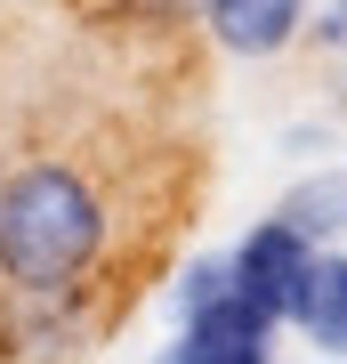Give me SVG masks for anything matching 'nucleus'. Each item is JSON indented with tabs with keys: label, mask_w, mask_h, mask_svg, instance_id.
Instances as JSON below:
<instances>
[{
	"label": "nucleus",
	"mask_w": 347,
	"mask_h": 364,
	"mask_svg": "<svg viewBox=\"0 0 347 364\" xmlns=\"http://www.w3.org/2000/svg\"><path fill=\"white\" fill-rule=\"evenodd\" d=\"M291 324L307 332L331 364L347 356V251H315L307 291H299V316H291Z\"/></svg>",
	"instance_id": "nucleus-6"
},
{
	"label": "nucleus",
	"mask_w": 347,
	"mask_h": 364,
	"mask_svg": "<svg viewBox=\"0 0 347 364\" xmlns=\"http://www.w3.org/2000/svg\"><path fill=\"white\" fill-rule=\"evenodd\" d=\"M226 57H275L307 33V0H194Z\"/></svg>",
	"instance_id": "nucleus-5"
},
{
	"label": "nucleus",
	"mask_w": 347,
	"mask_h": 364,
	"mask_svg": "<svg viewBox=\"0 0 347 364\" xmlns=\"http://www.w3.org/2000/svg\"><path fill=\"white\" fill-rule=\"evenodd\" d=\"M339 364H347V356H339Z\"/></svg>",
	"instance_id": "nucleus-11"
},
{
	"label": "nucleus",
	"mask_w": 347,
	"mask_h": 364,
	"mask_svg": "<svg viewBox=\"0 0 347 364\" xmlns=\"http://www.w3.org/2000/svg\"><path fill=\"white\" fill-rule=\"evenodd\" d=\"M89 332L81 291H0V348L25 364H65Z\"/></svg>",
	"instance_id": "nucleus-4"
},
{
	"label": "nucleus",
	"mask_w": 347,
	"mask_h": 364,
	"mask_svg": "<svg viewBox=\"0 0 347 364\" xmlns=\"http://www.w3.org/2000/svg\"><path fill=\"white\" fill-rule=\"evenodd\" d=\"M162 364H275V324L243 291H226V299H210V308L178 316Z\"/></svg>",
	"instance_id": "nucleus-3"
},
{
	"label": "nucleus",
	"mask_w": 347,
	"mask_h": 364,
	"mask_svg": "<svg viewBox=\"0 0 347 364\" xmlns=\"http://www.w3.org/2000/svg\"><path fill=\"white\" fill-rule=\"evenodd\" d=\"M275 219H283L299 243L331 251L339 235H347V170H307V178H299L283 203H275Z\"/></svg>",
	"instance_id": "nucleus-7"
},
{
	"label": "nucleus",
	"mask_w": 347,
	"mask_h": 364,
	"mask_svg": "<svg viewBox=\"0 0 347 364\" xmlns=\"http://www.w3.org/2000/svg\"><path fill=\"white\" fill-rule=\"evenodd\" d=\"M307 267H315V243H299V235L283 219H258L243 243L226 251V275H234V291L250 299L267 324H291L299 316V291H307Z\"/></svg>",
	"instance_id": "nucleus-2"
},
{
	"label": "nucleus",
	"mask_w": 347,
	"mask_h": 364,
	"mask_svg": "<svg viewBox=\"0 0 347 364\" xmlns=\"http://www.w3.org/2000/svg\"><path fill=\"white\" fill-rule=\"evenodd\" d=\"M307 41L347 57V0H307Z\"/></svg>",
	"instance_id": "nucleus-8"
},
{
	"label": "nucleus",
	"mask_w": 347,
	"mask_h": 364,
	"mask_svg": "<svg viewBox=\"0 0 347 364\" xmlns=\"http://www.w3.org/2000/svg\"><path fill=\"white\" fill-rule=\"evenodd\" d=\"M114 9H129V16H145V25H154V16H162V25H170V16L186 9V0H114Z\"/></svg>",
	"instance_id": "nucleus-9"
},
{
	"label": "nucleus",
	"mask_w": 347,
	"mask_h": 364,
	"mask_svg": "<svg viewBox=\"0 0 347 364\" xmlns=\"http://www.w3.org/2000/svg\"><path fill=\"white\" fill-rule=\"evenodd\" d=\"M0 178H9V162H0Z\"/></svg>",
	"instance_id": "nucleus-10"
},
{
	"label": "nucleus",
	"mask_w": 347,
	"mask_h": 364,
	"mask_svg": "<svg viewBox=\"0 0 347 364\" xmlns=\"http://www.w3.org/2000/svg\"><path fill=\"white\" fill-rule=\"evenodd\" d=\"M114 243V203L81 162L33 154L0 178V291H81Z\"/></svg>",
	"instance_id": "nucleus-1"
}]
</instances>
